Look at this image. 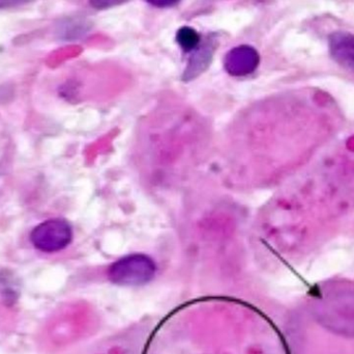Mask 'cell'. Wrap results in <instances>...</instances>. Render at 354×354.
<instances>
[{
	"mask_svg": "<svg viewBox=\"0 0 354 354\" xmlns=\"http://www.w3.org/2000/svg\"><path fill=\"white\" fill-rule=\"evenodd\" d=\"M201 35L191 26H183L177 30L176 42L185 53L193 52L201 43Z\"/></svg>",
	"mask_w": 354,
	"mask_h": 354,
	"instance_id": "7",
	"label": "cell"
},
{
	"mask_svg": "<svg viewBox=\"0 0 354 354\" xmlns=\"http://www.w3.org/2000/svg\"><path fill=\"white\" fill-rule=\"evenodd\" d=\"M157 272L155 262L142 254L126 256L118 260L108 272L113 284L120 286H141L153 280Z\"/></svg>",
	"mask_w": 354,
	"mask_h": 354,
	"instance_id": "2",
	"label": "cell"
},
{
	"mask_svg": "<svg viewBox=\"0 0 354 354\" xmlns=\"http://www.w3.org/2000/svg\"><path fill=\"white\" fill-rule=\"evenodd\" d=\"M72 240V227L62 218L45 220L30 233L33 247L43 253H57L68 247Z\"/></svg>",
	"mask_w": 354,
	"mask_h": 354,
	"instance_id": "3",
	"label": "cell"
},
{
	"mask_svg": "<svg viewBox=\"0 0 354 354\" xmlns=\"http://www.w3.org/2000/svg\"><path fill=\"white\" fill-rule=\"evenodd\" d=\"M311 312L328 332L354 339V283L339 280L320 285L314 292Z\"/></svg>",
	"mask_w": 354,
	"mask_h": 354,
	"instance_id": "1",
	"label": "cell"
},
{
	"mask_svg": "<svg viewBox=\"0 0 354 354\" xmlns=\"http://www.w3.org/2000/svg\"><path fill=\"white\" fill-rule=\"evenodd\" d=\"M147 2L153 4V6H158V8H168V6H174L178 4V1L176 0H151Z\"/></svg>",
	"mask_w": 354,
	"mask_h": 354,
	"instance_id": "8",
	"label": "cell"
},
{
	"mask_svg": "<svg viewBox=\"0 0 354 354\" xmlns=\"http://www.w3.org/2000/svg\"><path fill=\"white\" fill-rule=\"evenodd\" d=\"M260 54L250 45H239L227 52L224 57V69L233 77H243L257 70Z\"/></svg>",
	"mask_w": 354,
	"mask_h": 354,
	"instance_id": "4",
	"label": "cell"
},
{
	"mask_svg": "<svg viewBox=\"0 0 354 354\" xmlns=\"http://www.w3.org/2000/svg\"><path fill=\"white\" fill-rule=\"evenodd\" d=\"M30 1H0V8H15V6H23Z\"/></svg>",
	"mask_w": 354,
	"mask_h": 354,
	"instance_id": "9",
	"label": "cell"
},
{
	"mask_svg": "<svg viewBox=\"0 0 354 354\" xmlns=\"http://www.w3.org/2000/svg\"><path fill=\"white\" fill-rule=\"evenodd\" d=\"M216 46H218V42L216 37H212V35L201 41L197 49L194 50L192 55L189 56L187 68L183 75V81L193 80L204 71L207 70L214 57Z\"/></svg>",
	"mask_w": 354,
	"mask_h": 354,
	"instance_id": "5",
	"label": "cell"
},
{
	"mask_svg": "<svg viewBox=\"0 0 354 354\" xmlns=\"http://www.w3.org/2000/svg\"><path fill=\"white\" fill-rule=\"evenodd\" d=\"M333 60L349 72L354 73V35L348 31H336L328 39Z\"/></svg>",
	"mask_w": 354,
	"mask_h": 354,
	"instance_id": "6",
	"label": "cell"
}]
</instances>
